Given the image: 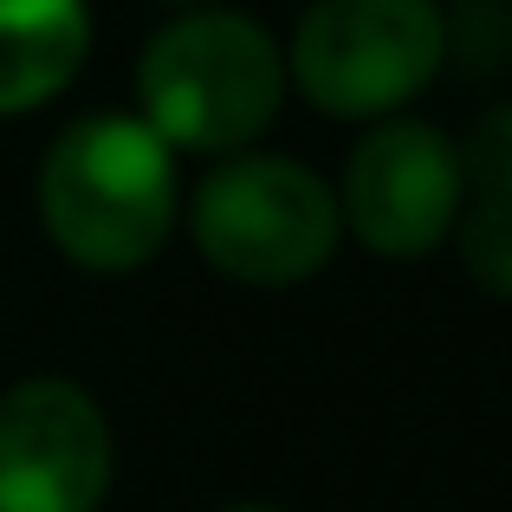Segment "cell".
<instances>
[{"mask_svg": "<svg viewBox=\"0 0 512 512\" xmlns=\"http://www.w3.org/2000/svg\"><path fill=\"white\" fill-rule=\"evenodd\" d=\"M33 208L59 260L124 279L169 247L182 221V169L137 111H85L39 156Z\"/></svg>", "mask_w": 512, "mask_h": 512, "instance_id": "cell-1", "label": "cell"}, {"mask_svg": "<svg viewBox=\"0 0 512 512\" xmlns=\"http://www.w3.org/2000/svg\"><path fill=\"white\" fill-rule=\"evenodd\" d=\"M137 117L169 156H240L279 124L286 52L240 7L169 13L137 52Z\"/></svg>", "mask_w": 512, "mask_h": 512, "instance_id": "cell-2", "label": "cell"}, {"mask_svg": "<svg viewBox=\"0 0 512 512\" xmlns=\"http://www.w3.org/2000/svg\"><path fill=\"white\" fill-rule=\"evenodd\" d=\"M195 253L234 286H305L338 260V195L312 163L279 150H240L201 169L182 195Z\"/></svg>", "mask_w": 512, "mask_h": 512, "instance_id": "cell-3", "label": "cell"}, {"mask_svg": "<svg viewBox=\"0 0 512 512\" xmlns=\"http://www.w3.org/2000/svg\"><path fill=\"white\" fill-rule=\"evenodd\" d=\"M286 85L318 117L383 124L402 117L448 65L441 0H312L286 46Z\"/></svg>", "mask_w": 512, "mask_h": 512, "instance_id": "cell-4", "label": "cell"}, {"mask_svg": "<svg viewBox=\"0 0 512 512\" xmlns=\"http://www.w3.org/2000/svg\"><path fill=\"white\" fill-rule=\"evenodd\" d=\"M338 221L376 260H428L467 208L461 150L428 117H383L357 137L338 175Z\"/></svg>", "mask_w": 512, "mask_h": 512, "instance_id": "cell-5", "label": "cell"}, {"mask_svg": "<svg viewBox=\"0 0 512 512\" xmlns=\"http://www.w3.org/2000/svg\"><path fill=\"white\" fill-rule=\"evenodd\" d=\"M117 435L104 402L72 376H20L0 389V512H104Z\"/></svg>", "mask_w": 512, "mask_h": 512, "instance_id": "cell-6", "label": "cell"}, {"mask_svg": "<svg viewBox=\"0 0 512 512\" xmlns=\"http://www.w3.org/2000/svg\"><path fill=\"white\" fill-rule=\"evenodd\" d=\"M91 0H0V117H33L91 59Z\"/></svg>", "mask_w": 512, "mask_h": 512, "instance_id": "cell-7", "label": "cell"}, {"mask_svg": "<svg viewBox=\"0 0 512 512\" xmlns=\"http://www.w3.org/2000/svg\"><path fill=\"white\" fill-rule=\"evenodd\" d=\"M448 240L474 286H487L493 299H512V201L506 195H474Z\"/></svg>", "mask_w": 512, "mask_h": 512, "instance_id": "cell-8", "label": "cell"}, {"mask_svg": "<svg viewBox=\"0 0 512 512\" xmlns=\"http://www.w3.org/2000/svg\"><path fill=\"white\" fill-rule=\"evenodd\" d=\"M454 150H461V175H467L474 195H506L512 201V104H493V111L467 130V143H454Z\"/></svg>", "mask_w": 512, "mask_h": 512, "instance_id": "cell-9", "label": "cell"}, {"mask_svg": "<svg viewBox=\"0 0 512 512\" xmlns=\"http://www.w3.org/2000/svg\"><path fill=\"white\" fill-rule=\"evenodd\" d=\"M214 512H286V506H273V500H234V506H214Z\"/></svg>", "mask_w": 512, "mask_h": 512, "instance_id": "cell-10", "label": "cell"}, {"mask_svg": "<svg viewBox=\"0 0 512 512\" xmlns=\"http://www.w3.org/2000/svg\"><path fill=\"white\" fill-rule=\"evenodd\" d=\"M163 7H175V13H188V7H214V0H163Z\"/></svg>", "mask_w": 512, "mask_h": 512, "instance_id": "cell-11", "label": "cell"}]
</instances>
